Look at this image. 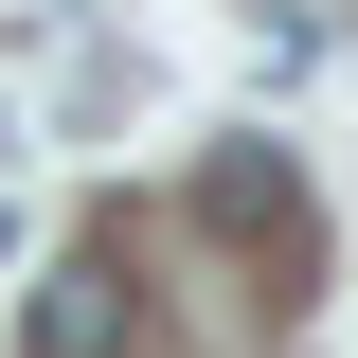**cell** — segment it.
<instances>
[{"label":"cell","mask_w":358,"mask_h":358,"mask_svg":"<svg viewBox=\"0 0 358 358\" xmlns=\"http://www.w3.org/2000/svg\"><path fill=\"white\" fill-rule=\"evenodd\" d=\"M197 215H233V251H251L268 287H305V179L268 162V143H215V179H197Z\"/></svg>","instance_id":"cell-1"},{"label":"cell","mask_w":358,"mask_h":358,"mask_svg":"<svg viewBox=\"0 0 358 358\" xmlns=\"http://www.w3.org/2000/svg\"><path fill=\"white\" fill-rule=\"evenodd\" d=\"M18 358H126V268H36L18 287Z\"/></svg>","instance_id":"cell-2"}]
</instances>
